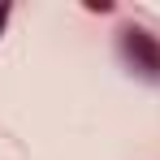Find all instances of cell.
Returning a JSON list of instances; mask_svg holds the SVG:
<instances>
[{"label":"cell","mask_w":160,"mask_h":160,"mask_svg":"<svg viewBox=\"0 0 160 160\" xmlns=\"http://www.w3.org/2000/svg\"><path fill=\"white\" fill-rule=\"evenodd\" d=\"M9 13H13V9H9V4H0V30H4V22H9Z\"/></svg>","instance_id":"2"},{"label":"cell","mask_w":160,"mask_h":160,"mask_svg":"<svg viewBox=\"0 0 160 160\" xmlns=\"http://www.w3.org/2000/svg\"><path fill=\"white\" fill-rule=\"evenodd\" d=\"M121 48H126V56H130L138 69L160 74V43H156V35H147V30H126Z\"/></svg>","instance_id":"1"}]
</instances>
